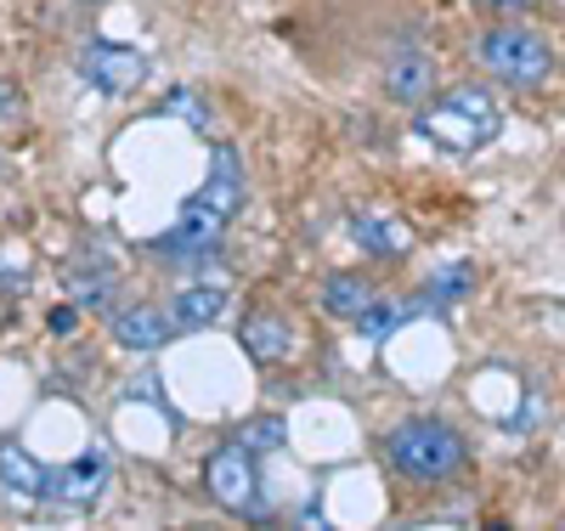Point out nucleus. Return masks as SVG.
I'll return each instance as SVG.
<instances>
[{
  "label": "nucleus",
  "mask_w": 565,
  "mask_h": 531,
  "mask_svg": "<svg viewBox=\"0 0 565 531\" xmlns=\"http://www.w3.org/2000/svg\"><path fill=\"white\" fill-rule=\"evenodd\" d=\"M204 487L210 498L238 514V520H266V487H260V464L244 442H226L204 458Z\"/></svg>",
  "instance_id": "4"
},
{
  "label": "nucleus",
  "mask_w": 565,
  "mask_h": 531,
  "mask_svg": "<svg viewBox=\"0 0 565 531\" xmlns=\"http://www.w3.org/2000/svg\"><path fill=\"white\" fill-rule=\"evenodd\" d=\"M430 79H436V68H430V52H418V45H396L391 52V68H385V91L396 96V103H424L430 96Z\"/></svg>",
  "instance_id": "9"
},
{
  "label": "nucleus",
  "mask_w": 565,
  "mask_h": 531,
  "mask_svg": "<svg viewBox=\"0 0 565 531\" xmlns=\"http://www.w3.org/2000/svg\"><path fill=\"white\" fill-rule=\"evenodd\" d=\"M52 328H57V333H68V328H74V311H68V306H63V311H52Z\"/></svg>",
  "instance_id": "19"
},
{
  "label": "nucleus",
  "mask_w": 565,
  "mask_h": 531,
  "mask_svg": "<svg viewBox=\"0 0 565 531\" xmlns=\"http://www.w3.org/2000/svg\"><path fill=\"white\" fill-rule=\"evenodd\" d=\"M226 221H232L226 204H215L210 192H193V199L181 204L175 226L153 237V255L159 261H210L226 237Z\"/></svg>",
  "instance_id": "5"
},
{
  "label": "nucleus",
  "mask_w": 565,
  "mask_h": 531,
  "mask_svg": "<svg viewBox=\"0 0 565 531\" xmlns=\"http://www.w3.org/2000/svg\"><path fill=\"white\" fill-rule=\"evenodd\" d=\"M476 7H487V12H521V7H532V0H476Z\"/></svg>",
  "instance_id": "18"
},
{
  "label": "nucleus",
  "mask_w": 565,
  "mask_h": 531,
  "mask_svg": "<svg viewBox=\"0 0 565 531\" xmlns=\"http://www.w3.org/2000/svg\"><path fill=\"white\" fill-rule=\"evenodd\" d=\"M498 130H503V103L487 85H452L430 103H418V136L452 159L481 153Z\"/></svg>",
  "instance_id": "1"
},
{
  "label": "nucleus",
  "mask_w": 565,
  "mask_h": 531,
  "mask_svg": "<svg viewBox=\"0 0 565 531\" xmlns=\"http://www.w3.org/2000/svg\"><path fill=\"white\" fill-rule=\"evenodd\" d=\"M391 464L402 480H418V487H436V480H452L463 475L469 464V447L463 436L447 424V418H407L391 429V442H385Z\"/></svg>",
  "instance_id": "2"
},
{
  "label": "nucleus",
  "mask_w": 565,
  "mask_h": 531,
  "mask_svg": "<svg viewBox=\"0 0 565 531\" xmlns=\"http://www.w3.org/2000/svg\"><path fill=\"white\" fill-rule=\"evenodd\" d=\"M244 351L255 357V362H282V357H289L295 351V340H289V322H282V317H271V311H249L244 317Z\"/></svg>",
  "instance_id": "13"
},
{
  "label": "nucleus",
  "mask_w": 565,
  "mask_h": 531,
  "mask_svg": "<svg viewBox=\"0 0 565 531\" xmlns=\"http://www.w3.org/2000/svg\"><path fill=\"white\" fill-rule=\"evenodd\" d=\"M407 311H413V306H396V300H380V295H373V300H367L351 322H356V333H367V340H385V333H391Z\"/></svg>",
  "instance_id": "15"
},
{
  "label": "nucleus",
  "mask_w": 565,
  "mask_h": 531,
  "mask_svg": "<svg viewBox=\"0 0 565 531\" xmlns=\"http://www.w3.org/2000/svg\"><path fill=\"white\" fill-rule=\"evenodd\" d=\"M249 453L260 447V453H271V447H282V418H255L249 429H244V436H238Z\"/></svg>",
  "instance_id": "16"
},
{
  "label": "nucleus",
  "mask_w": 565,
  "mask_h": 531,
  "mask_svg": "<svg viewBox=\"0 0 565 531\" xmlns=\"http://www.w3.org/2000/svg\"><path fill=\"white\" fill-rule=\"evenodd\" d=\"M476 57H481V68H487L498 85H509V91H532V85H543V79L554 74V45H548L543 34L521 29V23L487 29L481 45H476Z\"/></svg>",
  "instance_id": "3"
},
{
  "label": "nucleus",
  "mask_w": 565,
  "mask_h": 531,
  "mask_svg": "<svg viewBox=\"0 0 565 531\" xmlns=\"http://www.w3.org/2000/svg\"><path fill=\"white\" fill-rule=\"evenodd\" d=\"M0 487L12 498H52V469H45L23 442H0Z\"/></svg>",
  "instance_id": "8"
},
{
  "label": "nucleus",
  "mask_w": 565,
  "mask_h": 531,
  "mask_svg": "<svg viewBox=\"0 0 565 531\" xmlns=\"http://www.w3.org/2000/svg\"><path fill=\"white\" fill-rule=\"evenodd\" d=\"M351 237L362 244V255H373V261H402L413 249V226L396 221V215H356Z\"/></svg>",
  "instance_id": "10"
},
{
  "label": "nucleus",
  "mask_w": 565,
  "mask_h": 531,
  "mask_svg": "<svg viewBox=\"0 0 565 531\" xmlns=\"http://www.w3.org/2000/svg\"><path fill=\"white\" fill-rule=\"evenodd\" d=\"M170 333H175L170 328V311H159V306H130V311L114 317V340L125 351H159Z\"/></svg>",
  "instance_id": "12"
},
{
  "label": "nucleus",
  "mask_w": 565,
  "mask_h": 531,
  "mask_svg": "<svg viewBox=\"0 0 565 531\" xmlns=\"http://www.w3.org/2000/svg\"><path fill=\"white\" fill-rule=\"evenodd\" d=\"M367 300H373V283H367V277L334 272V277L322 283V311H328V317H340V322H351Z\"/></svg>",
  "instance_id": "14"
},
{
  "label": "nucleus",
  "mask_w": 565,
  "mask_h": 531,
  "mask_svg": "<svg viewBox=\"0 0 565 531\" xmlns=\"http://www.w3.org/2000/svg\"><path fill=\"white\" fill-rule=\"evenodd\" d=\"M108 487V458L103 453H85V458H74V464H63L57 475H52V498L57 503H90V498H97Z\"/></svg>",
  "instance_id": "11"
},
{
  "label": "nucleus",
  "mask_w": 565,
  "mask_h": 531,
  "mask_svg": "<svg viewBox=\"0 0 565 531\" xmlns=\"http://www.w3.org/2000/svg\"><path fill=\"white\" fill-rule=\"evenodd\" d=\"M0 119H7V125H18V119H23V96H18V85H12V79H0Z\"/></svg>",
  "instance_id": "17"
},
{
  "label": "nucleus",
  "mask_w": 565,
  "mask_h": 531,
  "mask_svg": "<svg viewBox=\"0 0 565 531\" xmlns=\"http://www.w3.org/2000/svg\"><path fill=\"white\" fill-rule=\"evenodd\" d=\"M226 288L221 283H186L181 295L170 300V328L175 333H204V328H215L221 317H226Z\"/></svg>",
  "instance_id": "7"
},
{
  "label": "nucleus",
  "mask_w": 565,
  "mask_h": 531,
  "mask_svg": "<svg viewBox=\"0 0 565 531\" xmlns=\"http://www.w3.org/2000/svg\"><path fill=\"white\" fill-rule=\"evenodd\" d=\"M79 79L97 85L103 96H130V91H141V79H148V57H141L136 45L97 40V45L79 52Z\"/></svg>",
  "instance_id": "6"
}]
</instances>
